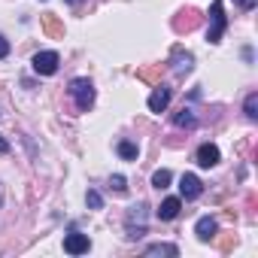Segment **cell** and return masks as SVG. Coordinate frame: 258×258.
I'll return each instance as SVG.
<instances>
[{
  "instance_id": "obj_1",
  "label": "cell",
  "mask_w": 258,
  "mask_h": 258,
  "mask_svg": "<svg viewBox=\"0 0 258 258\" xmlns=\"http://www.w3.org/2000/svg\"><path fill=\"white\" fill-rule=\"evenodd\" d=\"M67 91H70V97L76 100V109H82V112L91 109V103H94V85H91L88 79H73Z\"/></svg>"
},
{
  "instance_id": "obj_2",
  "label": "cell",
  "mask_w": 258,
  "mask_h": 258,
  "mask_svg": "<svg viewBox=\"0 0 258 258\" xmlns=\"http://www.w3.org/2000/svg\"><path fill=\"white\" fill-rule=\"evenodd\" d=\"M124 225H127V237H143L146 234V204H134L124 216Z\"/></svg>"
},
{
  "instance_id": "obj_3",
  "label": "cell",
  "mask_w": 258,
  "mask_h": 258,
  "mask_svg": "<svg viewBox=\"0 0 258 258\" xmlns=\"http://www.w3.org/2000/svg\"><path fill=\"white\" fill-rule=\"evenodd\" d=\"M210 22H213V28L207 31V40H210V43H219V40H222V34H225V28H228V19H225V7H222V0H213V7H210Z\"/></svg>"
},
{
  "instance_id": "obj_4",
  "label": "cell",
  "mask_w": 258,
  "mask_h": 258,
  "mask_svg": "<svg viewBox=\"0 0 258 258\" xmlns=\"http://www.w3.org/2000/svg\"><path fill=\"white\" fill-rule=\"evenodd\" d=\"M31 64H34V70H37L40 76H52V73H58L61 58H58V52H37Z\"/></svg>"
},
{
  "instance_id": "obj_5",
  "label": "cell",
  "mask_w": 258,
  "mask_h": 258,
  "mask_svg": "<svg viewBox=\"0 0 258 258\" xmlns=\"http://www.w3.org/2000/svg\"><path fill=\"white\" fill-rule=\"evenodd\" d=\"M201 191H204V182H201L195 173H182V179H179V195H182L185 201H195V198H201Z\"/></svg>"
},
{
  "instance_id": "obj_6",
  "label": "cell",
  "mask_w": 258,
  "mask_h": 258,
  "mask_svg": "<svg viewBox=\"0 0 258 258\" xmlns=\"http://www.w3.org/2000/svg\"><path fill=\"white\" fill-rule=\"evenodd\" d=\"M170 97H173V91H170L167 85H158V88L149 94V109H152V112H164V109L170 106Z\"/></svg>"
},
{
  "instance_id": "obj_7",
  "label": "cell",
  "mask_w": 258,
  "mask_h": 258,
  "mask_svg": "<svg viewBox=\"0 0 258 258\" xmlns=\"http://www.w3.org/2000/svg\"><path fill=\"white\" fill-rule=\"evenodd\" d=\"M91 249V240L85 237V234H67L64 237V252H70V255H82V252H88Z\"/></svg>"
},
{
  "instance_id": "obj_8",
  "label": "cell",
  "mask_w": 258,
  "mask_h": 258,
  "mask_svg": "<svg viewBox=\"0 0 258 258\" xmlns=\"http://www.w3.org/2000/svg\"><path fill=\"white\" fill-rule=\"evenodd\" d=\"M179 210H182V201H179V198H167V201H161V207L155 210V216H158L161 222H173V219L179 216Z\"/></svg>"
},
{
  "instance_id": "obj_9",
  "label": "cell",
  "mask_w": 258,
  "mask_h": 258,
  "mask_svg": "<svg viewBox=\"0 0 258 258\" xmlns=\"http://www.w3.org/2000/svg\"><path fill=\"white\" fill-rule=\"evenodd\" d=\"M195 161H198L201 167H216V164H219V146H213V143H204V146L198 149Z\"/></svg>"
},
{
  "instance_id": "obj_10",
  "label": "cell",
  "mask_w": 258,
  "mask_h": 258,
  "mask_svg": "<svg viewBox=\"0 0 258 258\" xmlns=\"http://www.w3.org/2000/svg\"><path fill=\"white\" fill-rule=\"evenodd\" d=\"M191 64H195L191 52H182V49L173 52V70H176L179 76H182V73H191Z\"/></svg>"
},
{
  "instance_id": "obj_11",
  "label": "cell",
  "mask_w": 258,
  "mask_h": 258,
  "mask_svg": "<svg viewBox=\"0 0 258 258\" xmlns=\"http://www.w3.org/2000/svg\"><path fill=\"white\" fill-rule=\"evenodd\" d=\"M195 234H198L201 240H210V237L216 234V219H210V216H201V219H198V225H195Z\"/></svg>"
},
{
  "instance_id": "obj_12",
  "label": "cell",
  "mask_w": 258,
  "mask_h": 258,
  "mask_svg": "<svg viewBox=\"0 0 258 258\" xmlns=\"http://www.w3.org/2000/svg\"><path fill=\"white\" fill-rule=\"evenodd\" d=\"M173 124H176V127H195V124H198V115H195L191 109H179V112L173 115Z\"/></svg>"
},
{
  "instance_id": "obj_13",
  "label": "cell",
  "mask_w": 258,
  "mask_h": 258,
  "mask_svg": "<svg viewBox=\"0 0 258 258\" xmlns=\"http://www.w3.org/2000/svg\"><path fill=\"white\" fill-rule=\"evenodd\" d=\"M118 155L127 158V161H134V158L140 155V149H137V143H131V140H121V143H118Z\"/></svg>"
},
{
  "instance_id": "obj_14",
  "label": "cell",
  "mask_w": 258,
  "mask_h": 258,
  "mask_svg": "<svg viewBox=\"0 0 258 258\" xmlns=\"http://www.w3.org/2000/svg\"><path fill=\"white\" fill-rule=\"evenodd\" d=\"M146 255H173V258H176V255H179V249H176V246H170V243H155V246H149V249H146Z\"/></svg>"
},
{
  "instance_id": "obj_15",
  "label": "cell",
  "mask_w": 258,
  "mask_h": 258,
  "mask_svg": "<svg viewBox=\"0 0 258 258\" xmlns=\"http://www.w3.org/2000/svg\"><path fill=\"white\" fill-rule=\"evenodd\" d=\"M170 179H173V176H170V170H155V173H152V185H155L158 191H161V188H167V185H170Z\"/></svg>"
},
{
  "instance_id": "obj_16",
  "label": "cell",
  "mask_w": 258,
  "mask_h": 258,
  "mask_svg": "<svg viewBox=\"0 0 258 258\" xmlns=\"http://www.w3.org/2000/svg\"><path fill=\"white\" fill-rule=\"evenodd\" d=\"M243 109H246V118H258V94L255 91L246 97V106Z\"/></svg>"
},
{
  "instance_id": "obj_17",
  "label": "cell",
  "mask_w": 258,
  "mask_h": 258,
  "mask_svg": "<svg viewBox=\"0 0 258 258\" xmlns=\"http://www.w3.org/2000/svg\"><path fill=\"white\" fill-rule=\"evenodd\" d=\"M85 201H88V207H91V210H100V207H103V198H100L97 191H88V195H85Z\"/></svg>"
},
{
  "instance_id": "obj_18",
  "label": "cell",
  "mask_w": 258,
  "mask_h": 258,
  "mask_svg": "<svg viewBox=\"0 0 258 258\" xmlns=\"http://www.w3.org/2000/svg\"><path fill=\"white\" fill-rule=\"evenodd\" d=\"M109 185H112L115 191H124V188H127V185H124V176H112V179H109Z\"/></svg>"
},
{
  "instance_id": "obj_19",
  "label": "cell",
  "mask_w": 258,
  "mask_h": 258,
  "mask_svg": "<svg viewBox=\"0 0 258 258\" xmlns=\"http://www.w3.org/2000/svg\"><path fill=\"white\" fill-rule=\"evenodd\" d=\"M10 55V43H7V37L0 34V58H7Z\"/></svg>"
},
{
  "instance_id": "obj_20",
  "label": "cell",
  "mask_w": 258,
  "mask_h": 258,
  "mask_svg": "<svg viewBox=\"0 0 258 258\" xmlns=\"http://www.w3.org/2000/svg\"><path fill=\"white\" fill-rule=\"evenodd\" d=\"M237 4H240L243 10H252V7H255V0H237Z\"/></svg>"
},
{
  "instance_id": "obj_21",
  "label": "cell",
  "mask_w": 258,
  "mask_h": 258,
  "mask_svg": "<svg viewBox=\"0 0 258 258\" xmlns=\"http://www.w3.org/2000/svg\"><path fill=\"white\" fill-rule=\"evenodd\" d=\"M4 152H10V143H7L4 137H0V155H4Z\"/></svg>"
},
{
  "instance_id": "obj_22",
  "label": "cell",
  "mask_w": 258,
  "mask_h": 258,
  "mask_svg": "<svg viewBox=\"0 0 258 258\" xmlns=\"http://www.w3.org/2000/svg\"><path fill=\"white\" fill-rule=\"evenodd\" d=\"M67 4H73V7H79V4H82V0H67Z\"/></svg>"
}]
</instances>
